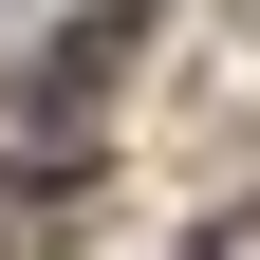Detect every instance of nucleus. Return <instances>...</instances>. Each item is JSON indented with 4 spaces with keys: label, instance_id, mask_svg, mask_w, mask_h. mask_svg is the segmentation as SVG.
I'll return each instance as SVG.
<instances>
[{
    "label": "nucleus",
    "instance_id": "obj_1",
    "mask_svg": "<svg viewBox=\"0 0 260 260\" xmlns=\"http://www.w3.org/2000/svg\"><path fill=\"white\" fill-rule=\"evenodd\" d=\"M149 19H168V0H75V19L38 38V75H19V130H38V149H75V130H93V112L130 93V56H149Z\"/></svg>",
    "mask_w": 260,
    "mask_h": 260
},
{
    "label": "nucleus",
    "instance_id": "obj_2",
    "mask_svg": "<svg viewBox=\"0 0 260 260\" xmlns=\"http://www.w3.org/2000/svg\"><path fill=\"white\" fill-rule=\"evenodd\" d=\"M93 242V168L38 149V168H0V260H75Z\"/></svg>",
    "mask_w": 260,
    "mask_h": 260
}]
</instances>
